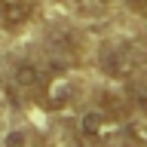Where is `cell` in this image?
I'll return each mask as SVG.
<instances>
[{"instance_id":"obj_1","label":"cell","mask_w":147,"mask_h":147,"mask_svg":"<svg viewBox=\"0 0 147 147\" xmlns=\"http://www.w3.org/2000/svg\"><path fill=\"white\" fill-rule=\"evenodd\" d=\"M101 67L113 80H135L141 71H147V49L138 43H117L104 52Z\"/></svg>"},{"instance_id":"obj_2","label":"cell","mask_w":147,"mask_h":147,"mask_svg":"<svg viewBox=\"0 0 147 147\" xmlns=\"http://www.w3.org/2000/svg\"><path fill=\"white\" fill-rule=\"evenodd\" d=\"M46 86H49V74L34 61H22L12 67V89L22 95V98H37L43 95Z\"/></svg>"},{"instance_id":"obj_3","label":"cell","mask_w":147,"mask_h":147,"mask_svg":"<svg viewBox=\"0 0 147 147\" xmlns=\"http://www.w3.org/2000/svg\"><path fill=\"white\" fill-rule=\"evenodd\" d=\"M34 16V3L31 0H0V25L6 31H18L28 25Z\"/></svg>"},{"instance_id":"obj_4","label":"cell","mask_w":147,"mask_h":147,"mask_svg":"<svg viewBox=\"0 0 147 147\" xmlns=\"http://www.w3.org/2000/svg\"><path fill=\"white\" fill-rule=\"evenodd\" d=\"M110 113L107 110H86L80 117V135L89 138V141H101V138L110 132Z\"/></svg>"},{"instance_id":"obj_5","label":"cell","mask_w":147,"mask_h":147,"mask_svg":"<svg viewBox=\"0 0 147 147\" xmlns=\"http://www.w3.org/2000/svg\"><path fill=\"white\" fill-rule=\"evenodd\" d=\"M43 95H46V104H49V107H64V104H67V95H71V86L64 80H52V77H49V86H46Z\"/></svg>"},{"instance_id":"obj_6","label":"cell","mask_w":147,"mask_h":147,"mask_svg":"<svg viewBox=\"0 0 147 147\" xmlns=\"http://www.w3.org/2000/svg\"><path fill=\"white\" fill-rule=\"evenodd\" d=\"M123 147H147V123L144 119H132L126 126V144Z\"/></svg>"},{"instance_id":"obj_7","label":"cell","mask_w":147,"mask_h":147,"mask_svg":"<svg viewBox=\"0 0 147 147\" xmlns=\"http://www.w3.org/2000/svg\"><path fill=\"white\" fill-rule=\"evenodd\" d=\"M129 98H132L135 107H141V110L147 113V74L132 80V86H129Z\"/></svg>"},{"instance_id":"obj_8","label":"cell","mask_w":147,"mask_h":147,"mask_svg":"<svg viewBox=\"0 0 147 147\" xmlns=\"http://www.w3.org/2000/svg\"><path fill=\"white\" fill-rule=\"evenodd\" d=\"M46 147H86L83 135H74V132H58L55 138L46 141Z\"/></svg>"},{"instance_id":"obj_9","label":"cell","mask_w":147,"mask_h":147,"mask_svg":"<svg viewBox=\"0 0 147 147\" xmlns=\"http://www.w3.org/2000/svg\"><path fill=\"white\" fill-rule=\"evenodd\" d=\"M129 3H132V9H135L138 16H144V18H147V0H129Z\"/></svg>"},{"instance_id":"obj_10","label":"cell","mask_w":147,"mask_h":147,"mask_svg":"<svg viewBox=\"0 0 147 147\" xmlns=\"http://www.w3.org/2000/svg\"><path fill=\"white\" fill-rule=\"evenodd\" d=\"M107 3H113V0H107Z\"/></svg>"}]
</instances>
